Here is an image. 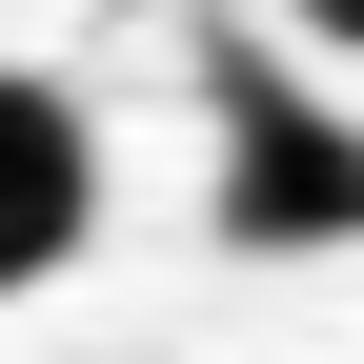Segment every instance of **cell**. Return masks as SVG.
<instances>
[{
    "label": "cell",
    "mask_w": 364,
    "mask_h": 364,
    "mask_svg": "<svg viewBox=\"0 0 364 364\" xmlns=\"http://www.w3.org/2000/svg\"><path fill=\"white\" fill-rule=\"evenodd\" d=\"M203 142H223V162H203V223H223L243 263H324V243H364V122H324L263 41L203 61Z\"/></svg>",
    "instance_id": "cell-1"
},
{
    "label": "cell",
    "mask_w": 364,
    "mask_h": 364,
    "mask_svg": "<svg viewBox=\"0 0 364 364\" xmlns=\"http://www.w3.org/2000/svg\"><path fill=\"white\" fill-rule=\"evenodd\" d=\"M81 223H102V122H81L41 61H0V304H21V284H61V263H81Z\"/></svg>",
    "instance_id": "cell-2"
},
{
    "label": "cell",
    "mask_w": 364,
    "mask_h": 364,
    "mask_svg": "<svg viewBox=\"0 0 364 364\" xmlns=\"http://www.w3.org/2000/svg\"><path fill=\"white\" fill-rule=\"evenodd\" d=\"M284 21H304V41H344V61H364V0H284Z\"/></svg>",
    "instance_id": "cell-3"
}]
</instances>
